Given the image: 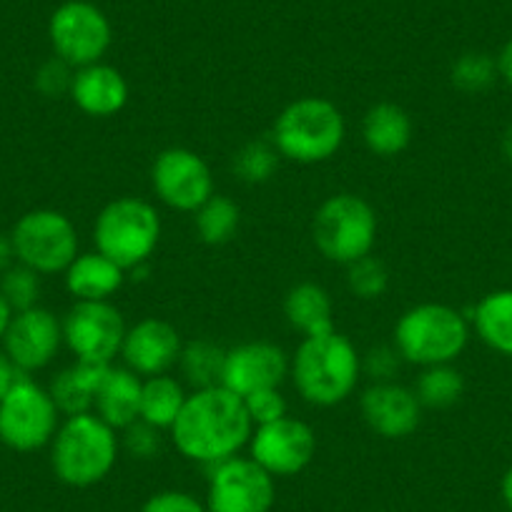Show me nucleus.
<instances>
[{
  "instance_id": "423d86ee",
  "label": "nucleus",
  "mask_w": 512,
  "mask_h": 512,
  "mask_svg": "<svg viewBox=\"0 0 512 512\" xmlns=\"http://www.w3.org/2000/svg\"><path fill=\"white\" fill-rule=\"evenodd\" d=\"M470 342V319L450 304L410 307L395 324V349L417 367L455 364Z\"/></svg>"
},
{
  "instance_id": "37998d69",
  "label": "nucleus",
  "mask_w": 512,
  "mask_h": 512,
  "mask_svg": "<svg viewBox=\"0 0 512 512\" xmlns=\"http://www.w3.org/2000/svg\"><path fill=\"white\" fill-rule=\"evenodd\" d=\"M11 317H13V309L8 307L6 297L0 294V339H3V334H6L8 324H11Z\"/></svg>"
},
{
  "instance_id": "cd10ccee",
  "label": "nucleus",
  "mask_w": 512,
  "mask_h": 512,
  "mask_svg": "<svg viewBox=\"0 0 512 512\" xmlns=\"http://www.w3.org/2000/svg\"><path fill=\"white\" fill-rule=\"evenodd\" d=\"M196 236L209 246H224L236 236L241 226V209L234 199L214 194L194 211Z\"/></svg>"
},
{
  "instance_id": "a19ab883",
  "label": "nucleus",
  "mask_w": 512,
  "mask_h": 512,
  "mask_svg": "<svg viewBox=\"0 0 512 512\" xmlns=\"http://www.w3.org/2000/svg\"><path fill=\"white\" fill-rule=\"evenodd\" d=\"M13 262H16V251H13L11 234H0V274L11 269Z\"/></svg>"
},
{
  "instance_id": "9d476101",
  "label": "nucleus",
  "mask_w": 512,
  "mask_h": 512,
  "mask_svg": "<svg viewBox=\"0 0 512 512\" xmlns=\"http://www.w3.org/2000/svg\"><path fill=\"white\" fill-rule=\"evenodd\" d=\"M53 53L68 66L83 68L101 63L111 46V23L106 13L88 0H68L53 11L48 23Z\"/></svg>"
},
{
  "instance_id": "58836bf2",
  "label": "nucleus",
  "mask_w": 512,
  "mask_h": 512,
  "mask_svg": "<svg viewBox=\"0 0 512 512\" xmlns=\"http://www.w3.org/2000/svg\"><path fill=\"white\" fill-rule=\"evenodd\" d=\"M21 374L23 372H18L16 364L11 362V357L0 349V400L8 395V390L16 384V379L21 377Z\"/></svg>"
},
{
  "instance_id": "412c9836",
  "label": "nucleus",
  "mask_w": 512,
  "mask_h": 512,
  "mask_svg": "<svg viewBox=\"0 0 512 512\" xmlns=\"http://www.w3.org/2000/svg\"><path fill=\"white\" fill-rule=\"evenodd\" d=\"M66 289L76 302H111L126 282V272L101 251L78 254L63 272Z\"/></svg>"
},
{
  "instance_id": "c03bdc74",
  "label": "nucleus",
  "mask_w": 512,
  "mask_h": 512,
  "mask_svg": "<svg viewBox=\"0 0 512 512\" xmlns=\"http://www.w3.org/2000/svg\"><path fill=\"white\" fill-rule=\"evenodd\" d=\"M500 146H502V156H505V159L512 164V123L505 128V134H502V144Z\"/></svg>"
},
{
  "instance_id": "f704fd0d",
  "label": "nucleus",
  "mask_w": 512,
  "mask_h": 512,
  "mask_svg": "<svg viewBox=\"0 0 512 512\" xmlns=\"http://www.w3.org/2000/svg\"><path fill=\"white\" fill-rule=\"evenodd\" d=\"M244 407L254 427L269 425V422H277L284 415H289L287 397L282 395V387H269V390H259L254 395L244 397Z\"/></svg>"
},
{
  "instance_id": "c756f323",
  "label": "nucleus",
  "mask_w": 512,
  "mask_h": 512,
  "mask_svg": "<svg viewBox=\"0 0 512 512\" xmlns=\"http://www.w3.org/2000/svg\"><path fill=\"white\" fill-rule=\"evenodd\" d=\"M282 156L272 141H249L231 156V171L244 184H267L277 174Z\"/></svg>"
},
{
  "instance_id": "f257e3e1",
  "label": "nucleus",
  "mask_w": 512,
  "mask_h": 512,
  "mask_svg": "<svg viewBox=\"0 0 512 512\" xmlns=\"http://www.w3.org/2000/svg\"><path fill=\"white\" fill-rule=\"evenodd\" d=\"M171 440L176 450L191 462L214 467L236 457L254 432L244 400L226 387L194 390L184 402L176 422L171 425Z\"/></svg>"
},
{
  "instance_id": "79ce46f5",
  "label": "nucleus",
  "mask_w": 512,
  "mask_h": 512,
  "mask_svg": "<svg viewBox=\"0 0 512 512\" xmlns=\"http://www.w3.org/2000/svg\"><path fill=\"white\" fill-rule=\"evenodd\" d=\"M500 495H502V502H505V505H507V510L512 512V465L507 467L505 475H502Z\"/></svg>"
},
{
  "instance_id": "f3484780",
  "label": "nucleus",
  "mask_w": 512,
  "mask_h": 512,
  "mask_svg": "<svg viewBox=\"0 0 512 512\" xmlns=\"http://www.w3.org/2000/svg\"><path fill=\"white\" fill-rule=\"evenodd\" d=\"M359 412L382 440H407L422 425V405L415 390L400 382H372L359 397Z\"/></svg>"
},
{
  "instance_id": "6ab92c4d",
  "label": "nucleus",
  "mask_w": 512,
  "mask_h": 512,
  "mask_svg": "<svg viewBox=\"0 0 512 512\" xmlns=\"http://www.w3.org/2000/svg\"><path fill=\"white\" fill-rule=\"evenodd\" d=\"M68 96L86 116L111 118L126 108L128 83L118 68L108 63H91V66L76 68Z\"/></svg>"
},
{
  "instance_id": "aec40b11",
  "label": "nucleus",
  "mask_w": 512,
  "mask_h": 512,
  "mask_svg": "<svg viewBox=\"0 0 512 512\" xmlns=\"http://www.w3.org/2000/svg\"><path fill=\"white\" fill-rule=\"evenodd\" d=\"M141 387H144V377L128 367L111 364L96 392L93 412L116 432L126 430L128 425L141 420Z\"/></svg>"
},
{
  "instance_id": "bb28decb",
  "label": "nucleus",
  "mask_w": 512,
  "mask_h": 512,
  "mask_svg": "<svg viewBox=\"0 0 512 512\" xmlns=\"http://www.w3.org/2000/svg\"><path fill=\"white\" fill-rule=\"evenodd\" d=\"M412 390H415L422 410H450L465 395V377L455 364L422 367Z\"/></svg>"
},
{
  "instance_id": "b1692460",
  "label": "nucleus",
  "mask_w": 512,
  "mask_h": 512,
  "mask_svg": "<svg viewBox=\"0 0 512 512\" xmlns=\"http://www.w3.org/2000/svg\"><path fill=\"white\" fill-rule=\"evenodd\" d=\"M284 317L302 337H317L334 329V302L317 282H299L284 297Z\"/></svg>"
},
{
  "instance_id": "39448f33",
  "label": "nucleus",
  "mask_w": 512,
  "mask_h": 512,
  "mask_svg": "<svg viewBox=\"0 0 512 512\" xmlns=\"http://www.w3.org/2000/svg\"><path fill=\"white\" fill-rule=\"evenodd\" d=\"M161 241V216L151 201L118 196L98 211L93 221L96 251L116 262L123 272L146 267Z\"/></svg>"
},
{
  "instance_id": "7c9ffc66",
  "label": "nucleus",
  "mask_w": 512,
  "mask_h": 512,
  "mask_svg": "<svg viewBox=\"0 0 512 512\" xmlns=\"http://www.w3.org/2000/svg\"><path fill=\"white\" fill-rule=\"evenodd\" d=\"M497 61L482 51H467L452 63L450 81L457 91L467 96H477L495 86L497 81Z\"/></svg>"
},
{
  "instance_id": "2eb2a0df",
  "label": "nucleus",
  "mask_w": 512,
  "mask_h": 512,
  "mask_svg": "<svg viewBox=\"0 0 512 512\" xmlns=\"http://www.w3.org/2000/svg\"><path fill=\"white\" fill-rule=\"evenodd\" d=\"M0 342L18 372H38L56 359L63 344V324L46 307L23 309L13 312L11 324Z\"/></svg>"
},
{
  "instance_id": "ddd939ff",
  "label": "nucleus",
  "mask_w": 512,
  "mask_h": 512,
  "mask_svg": "<svg viewBox=\"0 0 512 512\" xmlns=\"http://www.w3.org/2000/svg\"><path fill=\"white\" fill-rule=\"evenodd\" d=\"M63 344L81 362L113 364L126 337V319L111 302H76L61 319Z\"/></svg>"
},
{
  "instance_id": "dca6fc26",
  "label": "nucleus",
  "mask_w": 512,
  "mask_h": 512,
  "mask_svg": "<svg viewBox=\"0 0 512 512\" xmlns=\"http://www.w3.org/2000/svg\"><path fill=\"white\" fill-rule=\"evenodd\" d=\"M289 377V357L279 344L254 339L226 349L221 387L239 395L241 400L259 390L282 387Z\"/></svg>"
},
{
  "instance_id": "6e6552de",
  "label": "nucleus",
  "mask_w": 512,
  "mask_h": 512,
  "mask_svg": "<svg viewBox=\"0 0 512 512\" xmlns=\"http://www.w3.org/2000/svg\"><path fill=\"white\" fill-rule=\"evenodd\" d=\"M58 427L61 412L51 392L21 374L0 400V442L13 452H36L51 445Z\"/></svg>"
},
{
  "instance_id": "5701e85b",
  "label": "nucleus",
  "mask_w": 512,
  "mask_h": 512,
  "mask_svg": "<svg viewBox=\"0 0 512 512\" xmlns=\"http://www.w3.org/2000/svg\"><path fill=\"white\" fill-rule=\"evenodd\" d=\"M108 367H111V364L81 362V359H76V364L61 369V372L51 379V387H48L58 412L66 417L93 412L96 392L98 387H101V379Z\"/></svg>"
},
{
  "instance_id": "4468645a",
  "label": "nucleus",
  "mask_w": 512,
  "mask_h": 512,
  "mask_svg": "<svg viewBox=\"0 0 512 512\" xmlns=\"http://www.w3.org/2000/svg\"><path fill=\"white\" fill-rule=\"evenodd\" d=\"M249 457L259 467L277 477H294L312 465L317 455V435L312 427L297 417L254 427L249 437Z\"/></svg>"
},
{
  "instance_id": "e433bc0d",
  "label": "nucleus",
  "mask_w": 512,
  "mask_h": 512,
  "mask_svg": "<svg viewBox=\"0 0 512 512\" xmlns=\"http://www.w3.org/2000/svg\"><path fill=\"white\" fill-rule=\"evenodd\" d=\"M402 362L405 359L400 357L395 344L392 347L379 344V347H372L367 354H362V374H367L372 382H395Z\"/></svg>"
},
{
  "instance_id": "393cba45",
  "label": "nucleus",
  "mask_w": 512,
  "mask_h": 512,
  "mask_svg": "<svg viewBox=\"0 0 512 512\" xmlns=\"http://www.w3.org/2000/svg\"><path fill=\"white\" fill-rule=\"evenodd\" d=\"M467 319L485 347L502 357H512V289L485 294Z\"/></svg>"
},
{
  "instance_id": "f8f14e48",
  "label": "nucleus",
  "mask_w": 512,
  "mask_h": 512,
  "mask_svg": "<svg viewBox=\"0 0 512 512\" xmlns=\"http://www.w3.org/2000/svg\"><path fill=\"white\" fill-rule=\"evenodd\" d=\"M151 189L161 204L186 214H194L216 194L211 166L184 146H171L156 156L151 166Z\"/></svg>"
},
{
  "instance_id": "1a4fd4ad",
  "label": "nucleus",
  "mask_w": 512,
  "mask_h": 512,
  "mask_svg": "<svg viewBox=\"0 0 512 512\" xmlns=\"http://www.w3.org/2000/svg\"><path fill=\"white\" fill-rule=\"evenodd\" d=\"M16 262L41 277L63 274L78 256V231L63 211L33 209L11 231Z\"/></svg>"
},
{
  "instance_id": "0eeeda50",
  "label": "nucleus",
  "mask_w": 512,
  "mask_h": 512,
  "mask_svg": "<svg viewBox=\"0 0 512 512\" xmlns=\"http://www.w3.org/2000/svg\"><path fill=\"white\" fill-rule=\"evenodd\" d=\"M377 234V211L357 194H334L314 211V246L332 264L347 267L362 256L372 254Z\"/></svg>"
},
{
  "instance_id": "473e14b6",
  "label": "nucleus",
  "mask_w": 512,
  "mask_h": 512,
  "mask_svg": "<svg viewBox=\"0 0 512 512\" xmlns=\"http://www.w3.org/2000/svg\"><path fill=\"white\" fill-rule=\"evenodd\" d=\"M0 294L6 297L8 307L13 312L38 307V299H41V274L23 267V264H13L11 269L0 274Z\"/></svg>"
},
{
  "instance_id": "20e7f679",
  "label": "nucleus",
  "mask_w": 512,
  "mask_h": 512,
  "mask_svg": "<svg viewBox=\"0 0 512 512\" xmlns=\"http://www.w3.org/2000/svg\"><path fill=\"white\" fill-rule=\"evenodd\" d=\"M347 139V121L337 103L322 96H304L282 108L272 128L279 156L294 164H324L334 159Z\"/></svg>"
},
{
  "instance_id": "a878e982",
  "label": "nucleus",
  "mask_w": 512,
  "mask_h": 512,
  "mask_svg": "<svg viewBox=\"0 0 512 512\" xmlns=\"http://www.w3.org/2000/svg\"><path fill=\"white\" fill-rule=\"evenodd\" d=\"M189 392L184 390V382L171 374H156L146 377L141 387V420L159 427L161 432L171 430L179 412L184 410V402Z\"/></svg>"
},
{
  "instance_id": "f03ea898",
  "label": "nucleus",
  "mask_w": 512,
  "mask_h": 512,
  "mask_svg": "<svg viewBox=\"0 0 512 512\" xmlns=\"http://www.w3.org/2000/svg\"><path fill=\"white\" fill-rule=\"evenodd\" d=\"M294 390L314 407H337L352 397L362 379V354L347 334L332 332L302 337L289 357Z\"/></svg>"
},
{
  "instance_id": "c85d7f7f",
  "label": "nucleus",
  "mask_w": 512,
  "mask_h": 512,
  "mask_svg": "<svg viewBox=\"0 0 512 512\" xmlns=\"http://www.w3.org/2000/svg\"><path fill=\"white\" fill-rule=\"evenodd\" d=\"M226 349L219 347L209 339H196V342L184 344L176 367L181 369V377L194 390H206L221 384V372H224Z\"/></svg>"
},
{
  "instance_id": "2f4dec72",
  "label": "nucleus",
  "mask_w": 512,
  "mask_h": 512,
  "mask_svg": "<svg viewBox=\"0 0 512 512\" xmlns=\"http://www.w3.org/2000/svg\"><path fill=\"white\" fill-rule=\"evenodd\" d=\"M347 289L362 302H374L390 289V269L379 256H362L357 262L347 264Z\"/></svg>"
},
{
  "instance_id": "72a5a7b5",
  "label": "nucleus",
  "mask_w": 512,
  "mask_h": 512,
  "mask_svg": "<svg viewBox=\"0 0 512 512\" xmlns=\"http://www.w3.org/2000/svg\"><path fill=\"white\" fill-rule=\"evenodd\" d=\"M121 450H126L134 460H154L164 450V437H161L159 427L149 425L144 420H136L134 425H128L121 430Z\"/></svg>"
},
{
  "instance_id": "a211bd4d",
  "label": "nucleus",
  "mask_w": 512,
  "mask_h": 512,
  "mask_svg": "<svg viewBox=\"0 0 512 512\" xmlns=\"http://www.w3.org/2000/svg\"><path fill=\"white\" fill-rule=\"evenodd\" d=\"M181 349H184V339L174 324L166 319L146 317L126 329L121 344L123 367L144 379L169 374L171 367L179 364Z\"/></svg>"
},
{
  "instance_id": "7ed1b4c3",
  "label": "nucleus",
  "mask_w": 512,
  "mask_h": 512,
  "mask_svg": "<svg viewBox=\"0 0 512 512\" xmlns=\"http://www.w3.org/2000/svg\"><path fill=\"white\" fill-rule=\"evenodd\" d=\"M121 437L96 412L66 417L51 440L53 475L68 487L86 490L111 475Z\"/></svg>"
},
{
  "instance_id": "9b49d317",
  "label": "nucleus",
  "mask_w": 512,
  "mask_h": 512,
  "mask_svg": "<svg viewBox=\"0 0 512 512\" xmlns=\"http://www.w3.org/2000/svg\"><path fill=\"white\" fill-rule=\"evenodd\" d=\"M277 500L274 477L251 457H229L209 467V512H272Z\"/></svg>"
},
{
  "instance_id": "4be33fe9",
  "label": "nucleus",
  "mask_w": 512,
  "mask_h": 512,
  "mask_svg": "<svg viewBox=\"0 0 512 512\" xmlns=\"http://www.w3.org/2000/svg\"><path fill=\"white\" fill-rule=\"evenodd\" d=\"M362 139L369 154L379 159L400 156L412 141V118L402 106L390 101L374 103L362 121Z\"/></svg>"
},
{
  "instance_id": "ea45409f",
  "label": "nucleus",
  "mask_w": 512,
  "mask_h": 512,
  "mask_svg": "<svg viewBox=\"0 0 512 512\" xmlns=\"http://www.w3.org/2000/svg\"><path fill=\"white\" fill-rule=\"evenodd\" d=\"M495 61H497V76L507 83V88H512V38L500 48Z\"/></svg>"
},
{
  "instance_id": "4c0bfd02",
  "label": "nucleus",
  "mask_w": 512,
  "mask_h": 512,
  "mask_svg": "<svg viewBox=\"0 0 512 512\" xmlns=\"http://www.w3.org/2000/svg\"><path fill=\"white\" fill-rule=\"evenodd\" d=\"M141 512H209L206 502L184 490H161L144 502Z\"/></svg>"
},
{
  "instance_id": "c9c22d12",
  "label": "nucleus",
  "mask_w": 512,
  "mask_h": 512,
  "mask_svg": "<svg viewBox=\"0 0 512 512\" xmlns=\"http://www.w3.org/2000/svg\"><path fill=\"white\" fill-rule=\"evenodd\" d=\"M73 76H76V68L68 66L66 61H61L58 56H53L51 61L43 63L36 73V88L38 93H43L46 98H61L71 93Z\"/></svg>"
}]
</instances>
